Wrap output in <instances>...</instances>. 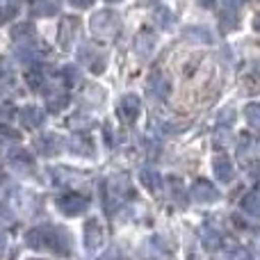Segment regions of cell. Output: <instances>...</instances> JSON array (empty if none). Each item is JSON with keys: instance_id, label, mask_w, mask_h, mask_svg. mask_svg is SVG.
<instances>
[{"instance_id": "obj_9", "label": "cell", "mask_w": 260, "mask_h": 260, "mask_svg": "<svg viewBox=\"0 0 260 260\" xmlns=\"http://www.w3.org/2000/svg\"><path fill=\"white\" fill-rule=\"evenodd\" d=\"M212 174H215L221 183H231V180H233V176H235V169H233L231 157H226V155L212 157Z\"/></svg>"}, {"instance_id": "obj_23", "label": "cell", "mask_w": 260, "mask_h": 260, "mask_svg": "<svg viewBox=\"0 0 260 260\" xmlns=\"http://www.w3.org/2000/svg\"><path fill=\"white\" fill-rule=\"evenodd\" d=\"M244 114H247L249 126H253V128H258V130H260V103H251V105H247Z\"/></svg>"}, {"instance_id": "obj_33", "label": "cell", "mask_w": 260, "mask_h": 260, "mask_svg": "<svg viewBox=\"0 0 260 260\" xmlns=\"http://www.w3.org/2000/svg\"><path fill=\"white\" fill-rule=\"evenodd\" d=\"M5 249H7V235L0 233V256L5 253Z\"/></svg>"}, {"instance_id": "obj_4", "label": "cell", "mask_w": 260, "mask_h": 260, "mask_svg": "<svg viewBox=\"0 0 260 260\" xmlns=\"http://www.w3.org/2000/svg\"><path fill=\"white\" fill-rule=\"evenodd\" d=\"M82 242H85L87 251H99L105 242V231L101 226L99 219H89L85 224V231H82Z\"/></svg>"}, {"instance_id": "obj_1", "label": "cell", "mask_w": 260, "mask_h": 260, "mask_svg": "<svg viewBox=\"0 0 260 260\" xmlns=\"http://www.w3.org/2000/svg\"><path fill=\"white\" fill-rule=\"evenodd\" d=\"M25 242L35 251H55L59 256H69L71 253V238L64 229L59 226H37L25 235Z\"/></svg>"}, {"instance_id": "obj_28", "label": "cell", "mask_w": 260, "mask_h": 260, "mask_svg": "<svg viewBox=\"0 0 260 260\" xmlns=\"http://www.w3.org/2000/svg\"><path fill=\"white\" fill-rule=\"evenodd\" d=\"M21 135L12 128H0V142H18Z\"/></svg>"}, {"instance_id": "obj_6", "label": "cell", "mask_w": 260, "mask_h": 260, "mask_svg": "<svg viewBox=\"0 0 260 260\" xmlns=\"http://www.w3.org/2000/svg\"><path fill=\"white\" fill-rule=\"evenodd\" d=\"M189 194H192V199L197 203H215L219 199V192H217V187L210 180H194Z\"/></svg>"}, {"instance_id": "obj_2", "label": "cell", "mask_w": 260, "mask_h": 260, "mask_svg": "<svg viewBox=\"0 0 260 260\" xmlns=\"http://www.w3.org/2000/svg\"><path fill=\"white\" fill-rule=\"evenodd\" d=\"M89 30L96 39L101 41H110L119 35L121 30V18H119L117 12L112 9H103V12H96L89 21Z\"/></svg>"}, {"instance_id": "obj_11", "label": "cell", "mask_w": 260, "mask_h": 260, "mask_svg": "<svg viewBox=\"0 0 260 260\" xmlns=\"http://www.w3.org/2000/svg\"><path fill=\"white\" fill-rule=\"evenodd\" d=\"M78 27H80L78 18H64L62 21V25H59V44L64 48H71L73 46V41L78 37Z\"/></svg>"}, {"instance_id": "obj_36", "label": "cell", "mask_w": 260, "mask_h": 260, "mask_svg": "<svg viewBox=\"0 0 260 260\" xmlns=\"http://www.w3.org/2000/svg\"><path fill=\"white\" fill-rule=\"evenodd\" d=\"M108 3H119V0H108Z\"/></svg>"}, {"instance_id": "obj_22", "label": "cell", "mask_w": 260, "mask_h": 260, "mask_svg": "<svg viewBox=\"0 0 260 260\" xmlns=\"http://www.w3.org/2000/svg\"><path fill=\"white\" fill-rule=\"evenodd\" d=\"M62 108H67V94H62V91L48 94V110L50 112H59Z\"/></svg>"}, {"instance_id": "obj_34", "label": "cell", "mask_w": 260, "mask_h": 260, "mask_svg": "<svg viewBox=\"0 0 260 260\" xmlns=\"http://www.w3.org/2000/svg\"><path fill=\"white\" fill-rule=\"evenodd\" d=\"M199 5H201V7H212V5H215V0H197Z\"/></svg>"}, {"instance_id": "obj_30", "label": "cell", "mask_w": 260, "mask_h": 260, "mask_svg": "<svg viewBox=\"0 0 260 260\" xmlns=\"http://www.w3.org/2000/svg\"><path fill=\"white\" fill-rule=\"evenodd\" d=\"M231 260H253V253L249 249H238V251L231 256Z\"/></svg>"}, {"instance_id": "obj_32", "label": "cell", "mask_w": 260, "mask_h": 260, "mask_svg": "<svg viewBox=\"0 0 260 260\" xmlns=\"http://www.w3.org/2000/svg\"><path fill=\"white\" fill-rule=\"evenodd\" d=\"M9 14H14V12H9V9H7V7H5V5H3V3H0V23H3V21H5V18H7V16H9Z\"/></svg>"}, {"instance_id": "obj_18", "label": "cell", "mask_w": 260, "mask_h": 260, "mask_svg": "<svg viewBox=\"0 0 260 260\" xmlns=\"http://www.w3.org/2000/svg\"><path fill=\"white\" fill-rule=\"evenodd\" d=\"M242 210L247 212L249 217H260V192H249L247 197L242 199Z\"/></svg>"}, {"instance_id": "obj_13", "label": "cell", "mask_w": 260, "mask_h": 260, "mask_svg": "<svg viewBox=\"0 0 260 260\" xmlns=\"http://www.w3.org/2000/svg\"><path fill=\"white\" fill-rule=\"evenodd\" d=\"M139 183H142L144 187H146L148 192H153V194L162 192V178H160V174L153 171V169H142L139 171Z\"/></svg>"}, {"instance_id": "obj_14", "label": "cell", "mask_w": 260, "mask_h": 260, "mask_svg": "<svg viewBox=\"0 0 260 260\" xmlns=\"http://www.w3.org/2000/svg\"><path fill=\"white\" fill-rule=\"evenodd\" d=\"M12 208H14L16 212H21V215H32V212H35V208H37V201L30 197V194L16 192V194H14Z\"/></svg>"}, {"instance_id": "obj_21", "label": "cell", "mask_w": 260, "mask_h": 260, "mask_svg": "<svg viewBox=\"0 0 260 260\" xmlns=\"http://www.w3.org/2000/svg\"><path fill=\"white\" fill-rule=\"evenodd\" d=\"M62 78H64V85H67L69 89H71V87L80 85V80H82V73H80V69H78V67H64Z\"/></svg>"}, {"instance_id": "obj_29", "label": "cell", "mask_w": 260, "mask_h": 260, "mask_svg": "<svg viewBox=\"0 0 260 260\" xmlns=\"http://www.w3.org/2000/svg\"><path fill=\"white\" fill-rule=\"evenodd\" d=\"M9 76H12V69H9L7 59H5V57H0V82H5Z\"/></svg>"}, {"instance_id": "obj_8", "label": "cell", "mask_w": 260, "mask_h": 260, "mask_svg": "<svg viewBox=\"0 0 260 260\" xmlns=\"http://www.w3.org/2000/svg\"><path fill=\"white\" fill-rule=\"evenodd\" d=\"M155 46H157V37H155V32H151V30H142L135 37V50H137V55H142V57H151Z\"/></svg>"}, {"instance_id": "obj_19", "label": "cell", "mask_w": 260, "mask_h": 260, "mask_svg": "<svg viewBox=\"0 0 260 260\" xmlns=\"http://www.w3.org/2000/svg\"><path fill=\"white\" fill-rule=\"evenodd\" d=\"M103 99H105V91L101 89L99 85H87L85 91H82V101L89 103V105H94V108L103 103Z\"/></svg>"}, {"instance_id": "obj_10", "label": "cell", "mask_w": 260, "mask_h": 260, "mask_svg": "<svg viewBox=\"0 0 260 260\" xmlns=\"http://www.w3.org/2000/svg\"><path fill=\"white\" fill-rule=\"evenodd\" d=\"M18 121H21L25 128H30V130L39 128L41 123H44V110L35 108V105L21 108V112H18Z\"/></svg>"}, {"instance_id": "obj_3", "label": "cell", "mask_w": 260, "mask_h": 260, "mask_svg": "<svg viewBox=\"0 0 260 260\" xmlns=\"http://www.w3.org/2000/svg\"><path fill=\"white\" fill-rule=\"evenodd\" d=\"M55 206H57V210L62 212V215L78 217L87 210L89 201H87L85 197H80V194H64V197H59L57 201H55Z\"/></svg>"}, {"instance_id": "obj_16", "label": "cell", "mask_w": 260, "mask_h": 260, "mask_svg": "<svg viewBox=\"0 0 260 260\" xmlns=\"http://www.w3.org/2000/svg\"><path fill=\"white\" fill-rule=\"evenodd\" d=\"M35 39V27L30 25V23H21V25H16L12 30V41L18 46H25L30 44V41Z\"/></svg>"}, {"instance_id": "obj_31", "label": "cell", "mask_w": 260, "mask_h": 260, "mask_svg": "<svg viewBox=\"0 0 260 260\" xmlns=\"http://www.w3.org/2000/svg\"><path fill=\"white\" fill-rule=\"evenodd\" d=\"M69 3H71L73 7H78V9H85V7H91L96 0H69Z\"/></svg>"}, {"instance_id": "obj_35", "label": "cell", "mask_w": 260, "mask_h": 260, "mask_svg": "<svg viewBox=\"0 0 260 260\" xmlns=\"http://www.w3.org/2000/svg\"><path fill=\"white\" fill-rule=\"evenodd\" d=\"M253 30L260 32V14H256V18H253Z\"/></svg>"}, {"instance_id": "obj_26", "label": "cell", "mask_w": 260, "mask_h": 260, "mask_svg": "<svg viewBox=\"0 0 260 260\" xmlns=\"http://www.w3.org/2000/svg\"><path fill=\"white\" fill-rule=\"evenodd\" d=\"M27 85L32 87V89H39L41 85H44V76H41L39 71H37V69H32V71H27Z\"/></svg>"}, {"instance_id": "obj_25", "label": "cell", "mask_w": 260, "mask_h": 260, "mask_svg": "<svg viewBox=\"0 0 260 260\" xmlns=\"http://www.w3.org/2000/svg\"><path fill=\"white\" fill-rule=\"evenodd\" d=\"M203 244H206L208 249H217L221 244V238L215 231H203Z\"/></svg>"}, {"instance_id": "obj_12", "label": "cell", "mask_w": 260, "mask_h": 260, "mask_svg": "<svg viewBox=\"0 0 260 260\" xmlns=\"http://www.w3.org/2000/svg\"><path fill=\"white\" fill-rule=\"evenodd\" d=\"M9 165H12V169L23 171V174L35 171V162H32V157L27 155L25 151H12L9 153Z\"/></svg>"}, {"instance_id": "obj_17", "label": "cell", "mask_w": 260, "mask_h": 260, "mask_svg": "<svg viewBox=\"0 0 260 260\" xmlns=\"http://www.w3.org/2000/svg\"><path fill=\"white\" fill-rule=\"evenodd\" d=\"M55 174V180L62 185H73V183H82V176L73 169H64V167H55L53 169Z\"/></svg>"}, {"instance_id": "obj_24", "label": "cell", "mask_w": 260, "mask_h": 260, "mask_svg": "<svg viewBox=\"0 0 260 260\" xmlns=\"http://www.w3.org/2000/svg\"><path fill=\"white\" fill-rule=\"evenodd\" d=\"M71 148L76 153H80V155H94V146H91V142L89 139H73L71 142Z\"/></svg>"}, {"instance_id": "obj_5", "label": "cell", "mask_w": 260, "mask_h": 260, "mask_svg": "<svg viewBox=\"0 0 260 260\" xmlns=\"http://www.w3.org/2000/svg\"><path fill=\"white\" fill-rule=\"evenodd\" d=\"M139 112H142V103H139V99L135 94H126L119 99L117 114L123 123H135L139 117Z\"/></svg>"}, {"instance_id": "obj_7", "label": "cell", "mask_w": 260, "mask_h": 260, "mask_svg": "<svg viewBox=\"0 0 260 260\" xmlns=\"http://www.w3.org/2000/svg\"><path fill=\"white\" fill-rule=\"evenodd\" d=\"M80 59L89 67V71L91 73H103V69H105V55L101 53V50H96L94 46H82V50L80 53Z\"/></svg>"}, {"instance_id": "obj_15", "label": "cell", "mask_w": 260, "mask_h": 260, "mask_svg": "<svg viewBox=\"0 0 260 260\" xmlns=\"http://www.w3.org/2000/svg\"><path fill=\"white\" fill-rule=\"evenodd\" d=\"M35 146L39 148L44 155H55V153L62 148V139H59L57 135H44V137H39L35 142Z\"/></svg>"}, {"instance_id": "obj_27", "label": "cell", "mask_w": 260, "mask_h": 260, "mask_svg": "<svg viewBox=\"0 0 260 260\" xmlns=\"http://www.w3.org/2000/svg\"><path fill=\"white\" fill-rule=\"evenodd\" d=\"M155 21L160 23L162 27H167V25L171 23V12H169V9H165V7L155 9Z\"/></svg>"}, {"instance_id": "obj_20", "label": "cell", "mask_w": 260, "mask_h": 260, "mask_svg": "<svg viewBox=\"0 0 260 260\" xmlns=\"http://www.w3.org/2000/svg\"><path fill=\"white\" fill-rule=\"evenodd\" d=\"M32 12L37 16H53L57 12V3L55 0H35L32 3Z\"/></svg>"}]
</instances>
